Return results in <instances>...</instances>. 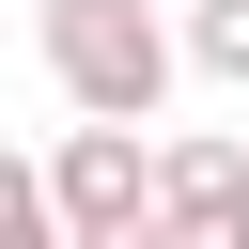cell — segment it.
<instances>
[{"mask_svg":"<svg viewBox=\"0 0 249 249\" xmlns=\"http://www.w3.org/2000/svg\"><path fill=\"white\" fill-rule=\"evenodd\" d=\"M47 187H62L78 233H140V218H156V140L109 124V109H78V124L47 140Z\"/></svg>","mask_w":249,"mask_h":249,"instance_id":"cell-2","label":"cell"},{"mask_svg":"<svg viewBox=\"0 0 249 249\" xmlns=\"http://www.w3.org/2000/svg\"><path fill=\"white\" fill-rule=\"evenodd\" d=\"M187 78L249 93V0H187Z\"/></svg>","mask_w":249,"mask_h":249,"instance_id":"cell-3","label":"cell"},{"mask_svg":"<svg viewBox=\"0 0 249 249\" xmlns=\"http://www.w3.org/2000/svg\"><path fill=\"white\" fill-rule=\"evenodd\" d=\"M31 62H47L62 109L156 124V93L187 78V16H156V0H31Z\"/></svg>","mask_w":249,"mask_h":249,"instance_id":"cell-1","label":"cell"}]
</instances>
